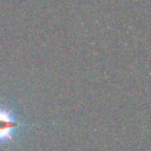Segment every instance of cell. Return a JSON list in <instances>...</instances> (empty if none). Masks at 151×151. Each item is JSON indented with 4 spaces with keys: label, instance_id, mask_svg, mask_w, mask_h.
<instances>
[{
    "label": "cell",
    "instance_id": "1",
    "mask_svg": "<svg viewBox=\"0 0 151 151\" xmlns=\"http://www.w3.org/2000/svg\"><path fill=\"white\" fill-rule=\"evenodd\" d=\"M31 125L24 123L18 113L0 103V149L15 143L19 134Z\"/></svg>",
    "mask_w": 151,
    "mask_h": 151
}]
</instances>
